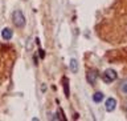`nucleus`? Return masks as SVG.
<instances>
[{"mask_svg":"<svg viewBox=\"0 0 127 121\" xmlns=\"http://www.w3.org/2000/svg\"><path fill=\"white\" fill-rule=\"evenodd\" d=\"M12 21H13V24L17 28H23L25 25V16H24V13L20 9H16L12 13Z\"/></svg>","mask_w":127,"mask_h":121,"instance_id":"1","label":"nucleus"},{"mask_svg":"<svg viewBox=\"0 0 127 121\" xmlns=\"http://www.w3.org/2000/svg\"><path fill=\"white\" fill-rule=\"evenodd\" d=\"M103 81L105 83H113L115 79H117V72L114 69H106L103 72V76H102Z\"/></svg>","mask_w":127,"mask_h":121,"instance_id":"2","label":"nucleus"},{"mask_svg":"<svg viewBox=\"0 0 127 121\" xmlns=\"http://www.w3.org/2000/svg\"><path fill=\"white\" fill-rule=\"evenodd\" d=\"M97 79H98V73H97V71H95V69H90V71L86 73V80H87V83H89L90 85L95 84Z\"/></svg>","mask_w":127,"mask_h":121,"instance_id":"3","label":"nucleus"},{"mask_svg":"<svg viewBox=\"0 0 127 121\" xmlns=\"http://www.w3.org/2000/svg\"><path fill=\"white\" fill-rule=\"evenodd\" d=\"M105 108H106L107 112H113L115 108H117V100L113 99V97L107 99L106 103H105Z\"/></svg>","mask_w":127,"mask_h":121,"instance_id":"4","label":"nucleus"},{"mask_svg":"<svg viewBox=\"0 0 127 121\" xmlns=\"http://www.w3.org/2000/svg\"><path fill=\"white\" fill-rule=\"evenodd\" d=\"M1 36H3L4 40H11L12 36H13V32H12L11 28H4L1 31Z\"/></svg>","mask_w":127,"mask_h":121,"instance_id":"5","label":"nucleus"},{"mask_svg":"<svg viewBox=\"0 0 127 121\" xmlns=\"http://www.w3.org/2000/svg\"><path fill=\"white\" fill-rule=\"evenodd\" d=\"M62 87H64V91H65V96L69 99L70 97V91H69V80H67V77L62 79Z\"/></svg>","mask_w":127,"mask_h":121,"instance_id":"6","label":"nucleus"},{"mask_svg":"<svg viewBox=\"0 0 127 121\" xmlns=\"http://www.w3.org/2000/svg\"><path fill=\"white\" fill-rule=\"evenodd\" d=\"M103 100V93L102 92H95V93L93 95V101L94 103H101Z\"/></svg>","mask_w":127,"mask_h":121,"instance_id":"7","label":"nucleus"},{"mask_svg":"<svg viewBox=\"0 0 127 121\" xmlns=\"http://www.w3.org/2000/svg\"><path fill=\"white\" fill-rule=\"evenodd\" d=\"M70 69L73 71V72H77V71H78V64H77V60L71 59V61H70Z\"/></svg>","mask_w":127,"mask_h":121,"instance_id":"8","label":"nucleus"},{"mask_svg":"<svg viewBox=\"0 0 127 121\" xmlns=\"http://www.w3.org/2000/svg\"><path fill=\"white\" fill-rule=\"evenodd\" d=\"M121 89H122V92L125 95H127V79L125 80V81L122 83V85H121Z\"/></svg>","mask_w":127,"mask_h":121,"instance_id":"9","label":"nucleus"},{"mask_svg":"<svg viewBox=\"0 0 127 121\" xmlns=\"http://www.w3.org/2000/svg\"><path fill=\"white\" fill-rule=\"evenodd\" d=\"M58 116H60V120H65V115H64L62 113V109H61V108H58Z\"/></svg>","mask_w":127,"mask_h":121,"instance_id":"10","label":"nucleus"},{"mask_svg":"<svg viewBox=\"0 0 127 121\" xmlns=\"http://www.w3.org/2000/svg\"><path fill=\"white\" fill-rule=\"evenodd\" d=\"M40 57H41V59L45 57V53H44V51H42V49H40Z\"/></svg>","mask_w":127,"mask_h":121,"instance_id":"11","label":"nucleus"},{"mask_svg":"<svg viewBox=\"0 0 127 121\" xmlns=\"http://www.w3.org/2000/svg\"><path fill=\"white\" fill-rule=\"evenodd\" d=\"M126 111H127V107H126Z\"/></svg>","mask_w":127,"mask_h":121,"instance_id":"12","label":"nucleus"}]
</instances>
